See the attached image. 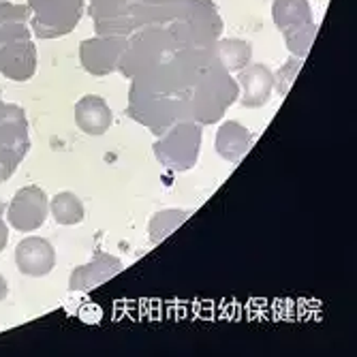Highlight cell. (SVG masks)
<instances>
[{
    "label": "cell",
    "mask_w": 357,
    "mask_h": 357,
    "mask_svg": "<svg viewBox=\"0 0 357 357\" xmlns=\"http://www.w3.org/2000/svg\"><path fill=\"white\" fill-rule=\"evenodd\" d=\"M131 15L135 30L163 26L180 47H210L222 32L212 0H131Z\"/></svg>",
    "instance_id": "obj_1"
},
{
    "label": "cell",
    "mask_w": 357,
    "mask_h": 357,
    "mask_svg": "<svg viewBox=\"0 0 357 357\" xmlns=\"http://www.w3.org/2000/svg\"><path fill=\"white\" fill-rule=\"evenodd\" d=\"M240 96V86L234 75L222 69L216 58L199 73L188 92L190 120L197 124H214Z\"/></svg>",
    "instance_id": "obj_2"
},
{
    "label": "cell",
    "mask_w": 357,
    "mask_h": 357,
    "mask_svg": "<svg viewBox=\"0 0 357 357\" xmlns=\"http://www.w3.org/2000/svg\"><path fill=\"white\" fill-rule=\"evenodd\" d=\"M126 114L135 122L148 126L154 135H163L172 124L190 120L188 94H169L133 82L128 90Z\"/></svg>",
    "instance_id": "obj_3"
},
{
    "label": "cell",
    "mask_w": 357,
    "mask_h": 357,
    "mask_svg": "<svg viewBox=\"0 0 357 357\" xmlns=\"http://www.w3.org/2000/svg\"><path fill=\"white\" fill-rule=\"evenodd\" d=\"M180 45L163 26H144L128 39L118 71L126 77H139L163 62Z\"/></svg>",
    "instance_id": "obj_4"
},
{
    "label": "cell",
    "mask_w": 357,
    "mask_h": 357,
    "mask_svg": "<svg viewBox=\"0 0 357 357\" xmlns=\"http://www.w3.org/2000/svg\"><path fill=\"white\" fill-rule=\"evenodd\" d=\"M202 139V124L192 120H180L158 137L154 144V156L165 169L188 172L197 165Z\"/></svg>",
    "instance_id": "obj_5"
},
{
    "label": "cell",
    "mask_w": 357,
    "mask_h": 357,
    "mask_svg": "<svg viewBox=\"0 0 357 357\" xmlns=\"http://www.w3.org/2000/svg\"><path fill=\"white\" fill-rule=\"evenodd\" d=\"M30 30L39 39H58L75 30L84 15V0H28Z\"/></svg>",
    "instance_id": "obj_6"
},
{
    "label": "cell",
    "mask_w": 357,
    "mask_h": 357,
    "mask_svg": "<svg viewBox=\"0 0 357 357\" xmlns=\"http://www.w3.org/2000/svg\"><path fill=\"white\" fill-rule=\"evenodd\" d=\"M50 212V199L41 186L30 184L20 188L7 208V220L15 231L32 234L45 222Z\"/></svg>",
    "instance_id": "obj_7"
},
{
    "label": "cell",
    "mask_w": 357,
    "mask_h": 357,
    "mask_svg": "<svg viewBox=\"0 0 357 357\" xmlns=\"http://www.w3.org/2000/svg\"><path fill=\"white\" fill-rule=\"evenodd\" d=\"M126 43L128 37H120V35H96L92 39H86L79 45L82 67L96 77L118 71Z\"/></svg>",
    "instance_id": "obj_8"
},
{
    "label": "cell",
    "mask_w": 357,
    "mask_h": 357,
    "mask_svg": "<svg viewBox=\"0 0 357 357\" xmlns=\"http://www.w3.org/2000/svg\"><path fill=\"white\" fill-rule=\"evenodd\" d=\"M30 150L28 118L20 105L0 101V156L20 165Z\"/></svg>",
    "instance_id": "obj_9"
},
{
    "label": "cell",
    "mask_w": 357,
    "mask_h": 357,
    "mask_svg": "<svg viewBox=\"0 0 357 357\" xmlns=\"http://www.w3.org/2000/svg\"><path fill=\"white\" fill-rule=\"evenodd\" d=\"M88 13L94 22L96 35L126 37L135 30L131 0H88Z\"/></svg>",
    "instance_id": "obj_10"
},
{
    "label": "cell",
    "mask_w": 357,
    "mask_h": 357,
    "mask_svg": "<svg viewBox=\"0 0 357 357\" xmlns=\"http://www.w3.org/2000/svg\"><path fill=\"white\" fill-rule=\"evenodd\" d=\"M15 266L24 276L43 278L56 266V250L45 238L28 236L15 246Z\"/></svg>",
    "instance_id": "obj_11"
},
{
    "label": "cell",
    "mask_w": 357,
    "mask_h": 357,
    "mask_svg": "<svg viewBox=\"0 0 357 357\" xmlns=\"http://www.w3.org/2000/svg\"><path fill=\"white\" fill-rule=\"evenodd\" d=\"M238 86L242 88L238 101L244 107H261L270 101L274 90V73L266 64H246L244 69L238 71Z\"/></svg>",
    "instance_id": "obj_12"
},
{
    "label": "cell",
    "mask_w": 357,
    "mask_h": 357,
    "mask_svg": "<svg viewBox=\"0 0 357 357\" xmlns=\"http://www.w3.org/2000/svg\"><path fill=\"white\" fill-rule=\"evenodd\" d=\"M37 71V47L30 39L11 41L0 47V73L13 82H26Z\"/></svg>",
    "instance_id": "obj_13"
},
{
    "label": "cell",
    "mask_w": 357,
    "mask_h": 357,
    "mask_svg": "<svg viewBox=\"0 0 357 357\" xmlns=\"http://www.w3.org/2000/svg\"><path fill=\"white\" fill-rule=\"evenodd\" d=\"M120 272H122V261L118 257H114L109 252H96L92 261H88L86 266H77L71 272L69 289L71 291H90L94 287L107 282L109 278H114Z\"/></svg>",
    "instance_id": "obj_14"
},
{
    "label": "cell",
    "mask_w": 357,
    "mask_h": 357,
    "mask_svg": "<svg viewBox=\"0 0 357 357\" xmlns=\"http://www.w3.org/2000/svg\"><path fill=\"white\" fill-rule=\"evenodd\" d=\"M114 122V114L103 96L86 94L75 103V124L86 135L99 137L109 131Z\"/></svg>",
    "instance_id": "obj_15"
},
{
    "label": "cell",
    "mask_w": 357,
    "mask_h": 357,
    "mask_svg": "<svg viewBox=\"0 0 357 357\" xmlns=\"http://www.w3.org/2000/svg\"><path fill=\"white\" fill-rule=\"evenodd\" d=\"M250 142H252V135L248 128L236 120H229L218 126L214 148L220 158L229 160V163H238V160L248 152Z\"/></svg>",
    "instance_id": "obj_16"
},
{
    "label": "cell",
    "mask_w": 357,
    "mask_h": 357,
    "mask_svg": "<svg viewBox=\"0 0 357 357\" xmlns=\"http://www.w3.org/2000/svg\"><path fill=\"white\" fill-rule=\"evenodd\" d=\"M272 20L280 32L314 24L308 0H274L272 3Z\"/></svg>",
    "instance_id": "obj_17"
},
{
    "label": "cell",
    "mask_w": 357,
    "mask_h": 357,
    "mask_svg": "<svg viewBox=\"0 0 357 357\" xmlns=\"http://www.w3.org/2000/svg\"><path fill=\"white\" fill-rule=\"evenodd\" d=\"M210 47L216 62L229 73H238L252 60V47L242 39H218Z\"/></svg>",
    "instance_id": "obj_18"
},
{
    "label": "cell",
    "mask_w": 357,
    "mask_h": 357,
    "mask_svg": "<svg viewBox=\"0 0 357 357\" xmlns=\"http://www.w3.org/2000/svg\"><path fill=\"white\" fill-rule=\"evenodd\" d=\"M50 212H52L54 220L58 225H64V227H67V225H77L86 216L82 199L77 197L75 192H71V190H62V192L54 195L52 202H50Z\"/></svg>",
    "instance_id": "obj_19"
},
{
    "label": "cell",
    "mask_w": 357,
    "mask_h": 357,
    "mask_svg": "<svg viewBox=\"0 0 357 357\" xmlns=\"http://www.w3.org/2000/svg\"><path fill=\"white\" fill-rule=\"evenodd\" d=\"M188 216H190V210H160V212H156L148 225V234H150L152 244H158L160 240L172 236Z\"/></svg>",
    "instance_id": "obj_20"
},
{
    "label": "cell",
    "mask_w": 357,
    "mask_h": 357,
    "mask_svg": "<svg viewBox=\"0 0 357 357\" xmlns=\"http://www.w3.org/2000/svg\"><path fill=\"white\" fill-rule=\"evenodd\" d=\"M284 37V45L287 50L298 56V58H306L310 52V45L317 37V24H308V26H300V28H291L287 32H282Z\"/></svg>",
    "instance_id": "obj_21"
},
{
    "label": "cell",
    "mask_w": 357,
    "mask_h": 357,
    "mask_svg": "<svg viewBox=\"0 0 357 357\" xmlns=\"http://www.w3.org/2000/svg\"><path fill=\"white\" fill-rule=\"evenodd\" d=\"M300 69H302V58L294 56L282 64L278 73H274V88L280 96H287V92L291 90V86H294V82L300 73Z\"/></svg>",
    "instance_id": "obj_22"
},
{
    "label": "cell",
    "mask_w": 357,
    "mask_h": 357,
    "mask_svg": "<svg viewBox=\"0 0 357 357\" xmlns=\"http://www.w3.org/2000/svg\"><path fill=\"white\" fill-rule=\"evenodd\" d=\"M30 20L28 5H11L0 0V26H9V24H22Z\"/></svg>",
    "instance_id": "obj_23"
},
{
    "label": "cell",
    "mask_w": 357,
    "mask_h": 357,
    "mask_svg": "<svg viewBox=\"0 0 357 357\" xmlns=\"http://www.w3.org/2000/svg\"><path fill=\"white\" fill-rule=\"evenodd\" d=\"M17 172V165L15 163H11L9 158H5V156H0V184L3 182H7L13 174Z\"/></svg>",
    "instance_id": "obj_24"
},
{
    "label": "cell",
    "mask_w": 357,
    "mask_h": 357,
    "mask_svg": "<svg viewBox=\"0 0 357 357\" xmlns=\"http://www.w3.org/2000/svg\"><path fill=\"white\" fill-rule=\"evenodd\" d=\"M7 240H9V227H7V222L3 218H0V252L5 250Z\"/></svg>",
    "instance_id": "obj_25"
},
{
    "label": "cell",
    "mask_w": 357,
    "mask_h": 357,
    "mask_svg": "<svg viewBox=\"0 0 357 357\" xmlns=\"http://www.w3.org/2000/svg\"><path fill=\"white\" fill-rule=\"evenodd\" d=\"M7 298H9V282L3 274H0V302H5Z\"/></svg>",
    "instance_id": "obj_26"
},
{
    "label": "cell",
    "mask_w": 357,
    "mask_h": 357,
    "mask_svg": "<svg viewBox=\"0 0 357 357\" xmlns=\"http://www.w3.org/2000/svg\"><path fill=\"white\" fill-rule=\"evenodd\" d=\"M0 214H3V202H0Z\"/></svg>",
    "instance_id": "obj_27"
},
{
    "label": "cell",
    "mask_w": 357,
    "mask_h": 357,
    "mask_svg": "<svg viewBox=\"0 0 357 357\" xmlns=\"http://www.w3.org/2000/svg\"><path fill=\"white\" fill-rule=\"evenodd\" d=\"M0 101H3V99H0Z\"/></svg>",
    "instance_id": "obj_28"
}]
</instances>
